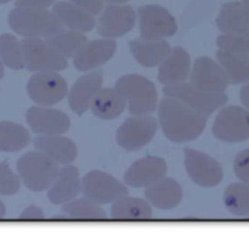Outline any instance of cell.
Masks as SVG:
<instances>
[{
    "label": "cell",
    "mask_w": 249,
    "mask_h": 246,
    "mask_svg": "<svg viewBox=\"0 0 249 246\" xmlns=\"http://www.w3.org/2000/svg\"><path fill=\"white\" fill-rule=\"evenodd\" d=\"M158 125L165 137L174 143L197 140L204 132L207 116L198 114L178 99L164 97L158 102Z\"/></svg>",
    "instance_id": "obj_1"
},
{
    "label": "cell",
    "mask_w": 249,
    "mask_h": 246,
    "mask_svg": "<svg viewBox=\"0 0 249 246\" xmlns=\"http://www.w3.org/2000/svg\"><path fill=\"white\" fill-rule=\"evenodd\" d=\"M7 22L10 28L23 38L48 39L65 29L51 10L38 7L15 6Z\"/></svg>",
    "instance_id": "obj_2"
},
{
    "label": "cell",
    "mask_w": 249,
    "mask_h": 246,
    "mask_svg": "<svg viewBox=\"0 0 249 246\" xmlns=\"http://www.w3.org/2000/svg\"><path fill=\"white\" fill-rule=\"evenodd\" d=\"M114 89L125 99L133 116L151 115L158 107V92L155 84L140 74H125L119 78Z\"/></svg>",
    "instance_id": "obj_3"
},
{
    "label": "cell",
    "mask_w": 249,
    "mask_h": 246,
    "mask_svg": "<svg viewBox=\"0 0 249 246\" xmlns=\"http://www.w3.org/2000/svg\"><path fill=\"white\" fill-rule=\"evenodd\" d=\"M16 170L22 183L36 193L50 188L60 172L57 164L39 150L24 153L17 160Z\"/></svg>",
    "instance_id": "obj_4"
},
{
    "label": "cell",
    "mask_w": 249,
    "mask_h": 246,
    "mask_svg": "<svg viewBox=\"0 0 249 246\" xmlns=\"http://www.w3.org/2000/svg\"><path fill=\"white\" fill-rule=\"evenodd\" d=\"M21 46L24 68L29 72H61L68 67L67 58L63 57L45 39L23 38Z\"/></svg>",
    "instance_id": "obj_5"
},
{
    "label": "cell",
    "mask_w": 249,
    "mask_h": 246,
    "mask_svg": "<svg viewBox=\"0 0 249 246\" xmlns=\"http://www.w3.org/2000/svg\"><path fill=\"white\" fill-rule=\"evenodd\" d=\"M136 17L143 40H164L178 32L175 17L160 5H142L136 11Z\"/></svg>",
    "instance_id": "obj_6"
},
{
    "label": "cell",
    "mask_w": 249,
    "mask_h": 246,
    "mask_svg": "<svg viewBox=\"0 0 249 246\" xmlns=\"http://www.w3.org/2000/svg\"><path fill=\"white\" fill-rule=\"evenodd\" d=\"M82 192L84 198L97 205L112 204L129 194L125 184L101 170H91L84 175L82 179Z\"/></svg>",
    "instance_id": "obj_7"
},
{
    "label": "cell",
    "mask_w": 249,
    "mask_h": 246,
    "mask_svg": "<svg viewBox=\"0 0 249 246\" xmlns=\"http://www.w3.org/2000/svg\"><path fill=\"white\" fill-rule=\"evenodd\" d=\"M212 131L223 142L238 143L249 140V111L240 106H224L215 116Z\"/></svg>",
    "instance_id": "obj_8"
},
{
    "label": "cell",
    "mask_w": 249,
    "mask_h": 246,
    "mask_svg": "<svg viewBox=\"0 0 249 246\" xmlns=\"http://www.w3.org/2000/svg\"><path fill=\"white\" fill-rule=\"evenodd\" d=\"M27 95L40 107H53L68 96L67 82L57 72L36 73L27 82Z\"/></svg>",
    "instance_id": "obj_9"
},
{
    "label": "cell",
    "mask_w": 249,
    "mask_h": 246,
    "mask_svg": "<svg viewBox=\"0 0 249 246\" xmlns=\"http://www.w3.org/2000/svg\"><path fill=\"white\" fill-rule=\"evenodd\" d=\"M165 97L178 99L182 102L197 112L198 114L207 116L216 112L218 109H221L229 101V97L225 92L223 94H208V92L199 91L195 89L190 82H181L179 85L174 86H165L163 89Z\"/></svg>",
    "instance_id": "obj_10"
},
{
    "label": "cell",
    "mask_w": 249,
    "mask_h": 246,
    "mask_svg": "<svg viewBox=\"0 0 249 246\" xmlns=\"http://www.w3.org/2000/svg\"><path fill=\"white\" fill-rule=\"evenodd\" d=\"M158 129V120L153 116H130L118 128L116 141L126 152H136L153 140Z\"/></svg>",
    "instance_id": "obj_11"
},
{
    "label": "cell",
    "mask_w": 249,
    "mask_h": 246,
    "mask_svg": "<svg viewBox=\"0 0 249 246\" xmlns=\"http://www.w3.org/2000/svg\"><path fill=\"white\" fill-rule=\"evenodd\" d=\"M184 164L190 180L197 186L212 188L223 181V167L218 160L207 153L192 148H185Z\"/></svg>",
    "instance_id": "obj_12"
},
{
    "label": "cell",
    "mask_w": 249,
    "mask_h": 246,
    "mask_svg": "<svg viewBox=\"0 0 249 246\" xmlns=\"http://www.w3.org/2000/svg\"><path fill=\"white\" fill-rule=\"evenodd\" d=\"M189 78L195 89L208 94H223L230 85L221 66L207 56L195 61Z\"/></svg>",
    "instance_id": "obj_13"
},
{
    "label": "cell",
    "mask_w": 249,
    "mask_h": 246,
    "mask_svg": "<svg viewBox=\"0 0 249 246\" xmlns=\"http://www.w3.org/2000/svg\"><path fill=\"white\" fill-rule=\"evenodd\" d=\"M136 11L129 5H108L100 14L97 32L102 38L116 39L128 34L135 27Z\"/></svg>",
    "instance_id": "obj_14"
},
{
    "label": "cell",
    "mask_w": 249,
    "mask_h": 246,
    "mask_svg": "<svg viewBox=\"0 0 249 246\" xmlns=\"http://www.w3.org/2000/svg\"><path fill=\"white\" fill-rule=\"evenodd\" d=\"M26 121L31 131L39 136L63 135L71 126L70 116L53 107H31L26 112Z\"/></svg>",
    "instance_id": "obj_15"
},
{
    "label": "cell",
    "mask_w": 249,
    "mask_h": 246,
    "mask_svg": "<svg viewBox=\"0 0 249 246\" xmlns=\"http://www.w3.org/2000/svg\"><path fill=\"white\" fill-rule=\"evenodd\" d=\"M117 43L113 39H94L87 41L72 57L73 66L79 72H92L106 65L114 56Z\"/></svg>",
    "instance_id": "obj_16"
},
{
    "label": "cell",
    "mask_w": 249,
    "mask_h": 246,
    "mask_svg": "<svg viewBox=\"0 0 249 246\" xmlns=\"http://www.w3.org/2000/svg\"><path fill=\"white\" fill-rule=\"evenodd\" d=\"M167 163L163 158L147 155L136 160L124 174V183L134 188H147L167 175Z\"/></svg>",
    "instance_id": "obj_17"
},
{
    "label": "cell",
    "mask_w": 249,
    "mask_h": 246,
    "mask_svg": "<svg viewBox=\"0 0 249 246\" xmlns=\"http://www.w3.org/2000/svg\"><path fill=\"white\" fill-rule=\"evenodd\" d=\"M102 84L104 73L101 70H92L78 78L68 91V104L72 112L78 115L87 113L94 97L102 89Z\"/></svg>",
    "instance_id": "obj_18"
},
{
    "label": "cell",
    "mask_w": 249,
    "mask_h": 246,
    "mask_svg": "<svg viewBox=\"0 0 249 246\" xmlns=\"http://www.w3.org/2000/svg\"><path fill=\"white\" fill-rule=\"evenodd\" d=\"M191 73V57L181 46L172 49L169 55L158 66V80L165 86H174L186 82Z\"/></svg>",
    "instance_id": "obj_19"
},
{
    "label": "cell",
    "mask_w": 249,
    "mask_h": 246,
    "mask_svg": "<svg viewBox=\"0 0 249 246\" xmlns=\"http://www.w3.org/2000/svg\"><path fill=\"white\" fill-rule=\"evenodd\" d=\"M82 192V180L79 170L73 165H66L60 169L57 179L49 188V201L53 205H65L74 200Z\"/></svg>",
    "instance_id": "obj_20"
},
{
    "label": "cell",
    "mask_w": 249,
    "mask_h": 246,
    "mask_svg": "<svg viewBox=\"0 0 249 246\" xmlns=\"http://www.w3.org/2000/svg\"><path fill=\"white\" fill-rule=\"evenodd\" d=\"M33 146L57 165H70L78 155L75 143L63 135L38 136L33 140Z\"/></svg>",
    "instance_id": "obj_21"
},
{
    "label": "cell",
    "mask_w": 249,
    "mask_h": 246,
    "mask_svg": "<svg viewBox=\"0 0 249 246\" xmlns=\"http://www.w3.org/2000/svg\"><path fill=\"white\" fill-rule=\"evenodd\" d=\"M182 197L184 192L181 184L172 177H164L152 186L147 187L145 191L146 201L151 206L160 210L175 209L181 203Z\"/></svg>",
    "instance_id": "obj_22"
},
{
    "label": "cell",
    "mask_w": 249,
    "mask_h": 246,
    "mask_svg": "<svg viewBox=\"0 0 249 246\" xmlns=\"http://www.w3.org/2000/svg\"><path fill=\"white\" fill-rule=\"evenodd\" d=\"M51 11L57 17L63 28H67L68 31L85 34L92 31L96 26L95 16L70 1H56Z\"/></svg>",
    "instance_id": "obj_23"
},
{
    "label": "cell",
    "mask_w": 249,
    "mask_h": 246,
    "mask_svg": "<svg viewBox=\"0 0 249 246\" xmlns=\"http://www.w3.org/2000/svg\"><path fill=\"white\" fill-rule=\"evenodd\" d=\"M129 48L136 62L146 68L158 67L172 51L168 41L143 40L141 38L131 40Z\"/></svg>",
    "instance_id": "obj_24"
},
{
    "label": "cell",
    "mask_w": 249,
    "mask_h": 246,
    "mask_svg": "<svg viewBox=\"0 0 249 246\" xmlns=\"http://www.w3.org/2000/svg\"><path fill=\"white\" fill-rule=\"evenodd\" d=\"M125 108V99L114 87H102L90 104V112L101 120L118 118Z\"/></svg>",
    "instance_id": "obj_25"
},
{
    "label": "cell",
    "mask_w": 249,
    "mask_h": 246,
    "mask_svg": "<svg viewBox=\"0 0 249 246\" xmlns=\"http://www.w3.org/2000/svg\"><path fill=\"white\" fill-rule=\"evenodd\" d=\"M216 26L223 34L247 33L249 32V15L243 9L241 1H229L219 11Z\"/></svg>",
    "instance_id": "obj_26"
},
{
    "label": "cell",
    "mask_w": 249,
    "mask_h": 246,
    "mask_svg": "<svg viewBox=\"0 0 249 246\" xmlns=\"http://www.w3.org/2000/svg\"><path fill=\"white\" fill-rule=\"evenodd\" d=\"M152 216V206L140 198L126 196L111 206V218L114 221H148Z\"/></svg>",
    "instance_id": "obj_27"
},
{
    "label": "cell",
    "mask_w": 249,
    "mask_h": 246,
    "mask_svg": "<svg viewBox=\"0 0 249 246\" xmlns=\"http://www.w3.org/2000/svg\"><path fill=\"white\" fill-rule=\"evenodd\" d=\"M31 143L28 130L21 124L0 120V152L16 153Z\"/></svg>",
    "instance_id": "obj_28"
},
{
    "label": "cell",
    "mask_w": 249,
    "mask_h": 246,
    "mask_svg": "<svg viewBox=\"0 0 249 246\" xmlns=\"http://www.w3.org/2000/svg\"><path fill=\"white\" fill-rule=\"evenodd\" d=\"M216 60L225 72L229 84L240 85L249 82V56L233 55L218 50Z\"/></svg>",
    "instance_id": "obj_29"
},
{
    "label": "cell",
    "mask_w": 249,
    "mask_h": 246,
    "mask_svg": "<svg viewBox=\"0 0 249 246\" xmlns=\"http://www.w3.org/2000/svg\"><path fill=\"white\" fill-rule=\"evenodd\" d=\"M62 211L73 220L79 221H104L107 216L101 205L87 198L77 199L62 205Z\"/></svg>",
    "instance_id": "obj_30"
},
{
    "label": "cell",
    "mask_w": 249,
    "mask_h": 246,
    "mask_svg": "<svg viewBox=\"0 0 249 246\" xmlns=\"http://www.w3.org/2000/svg\"><path fill=\"white\" fill-rule=\"evenodd\" d=\"M224 204L229 213L235 216L249 215V184L236 182L231 183L224 192Z\"/></svg>",
    "instance_id": "obj_31"
},
{
    "label": "cell",
    "mask_w": 249,
    "mask_h": 246,
    "mask_svg": "<svg viewBox=\"0 0 249 246\" xmlns=\"http://www.w3.org/2000/svg\"><path fill=\"white\" fill-rule=\"evenodd\" d=\"M53 48H55L63 57L72 58L78 50L88 41L85 34L73 31H61L45 39Z\"/></svg>",
    "instance_id": "obj_32"
},
{
    "label": "cell",
    "mask_w": 249,
    "mask_h": 246,
    "mask_svg": "<svg viewBox=\"0 0 249 246\" xmlns=\"http://www.w3.org/2000/svg\"><path fill=\"white\" fill-rule=\"evenodd\" d=\"M0 60L7 68L21 70L24 68V58L21 41L10 33L0 35Z\"/></svg>",
    "instance_id": "obj_33"
},
{
    "label": "cell",
    "mask_w": 249,
    "mask_h": 246,
    "mask_svg": "<svg viewBox=\"0 0 249 246\" xmlns=\"http://www.w3.org/2000/svg\"><path fill=\"white\" fill-rule=\"evenodd\" d=\"M219 50L233 55L249 56V32L241 34H221L216 39Z\"/></svg>",
    "instance_id": "obj_34"
},
{
    "label": "cell",
    "mask_w": 249,
    "mask_h": 246,
    "mask_svg": "<svg viewBox=\"0 0 249 246\" xmlns=\"http://www.w3.org/2000/svg\"><path fill=\"white\" fill-rule=\"evenodd\" d=\"M21 188V180L18 175L12 171L11 167L0 162V196H14Z\"/></svg>",
    "instance_id": "obj_35"
},
{
    "label": "cell",
    "mask_w": 249,
    "mask_h": 246,
    "mask_svg": "<svg viewBox=\"0 0 249 246\" xmlns=\"http://www.w3.org/2000/svg\"><path fill=\"white\" fill-rule=\"evenodd\" d=\"M233 171L240 182L249 184V148L241 150L236 155L233 162Z\"/></svg>",
    "instance_id": "obj_36"
},
{
    "label": "cell",
    "mask_w": 249,
    "mask_h": 246,
    "mask_svg": "<svg viewBox=\"0 0 249 246\" xmlns=\"http://www.w3.org/2000/svg\"><path fill=\"white\" fill-rule=\"evenodd\" d=\"M70 2L89 12L92 16L100 15L105 9V2L102 0H70Z\"/></svg>",
    "instance_id": "obj_37"
},
{
    "label": "cell",
    "mask_w": 249,
    "mask_h": 246,
    "mask_svg": "<svg viewBox=\"0 0 249 246\" xmlns=\"http://www.w3.org/2000/svg\"><path fill=\"white\" fill-rule=\"evenodd\" d=\"M19 220L21 221H44L45 220V215H44L43 210L39 208L38 205H29L24 209L19 215Z\"/></svg>",
    "instance_id": "obj_38"
},
{
    "label": "cell",
    "mask_w": 249,
    "mask_h": 246,
    "mask_svg": "<svg viewBox=\"0 0 249 246\" xmlns=\"http://www.w3.org/2000/svg\"><path fill=\"white\" fill-rule=\"evenodd\" d=\"M57 0H15L17 7H38V9H49Z\"/></svg>",
    "instance_id": "obj_39"
},
{
    "label": "cell",
    "mask_w": 249,
    "mask_h": 246,
    "mask_svg": "<svg viewBox=\"0 0 249 246\" xmlns=\"http://www.w3.org/2000/svg\"><path fill=\"white\" fill-rule=\"evenodd\" d=\"M240 98L246 109L249 111V82L245 84L240 91Z\"/></svg>",
    "instance_id": "obj_40"
},
{
    "label": "cell",
    "mask_w": 249,
    "mask_h": 246,
    "mask_svg": "<svg viewBox=\"0 0 249 246\" xmlns=\"http://www.w3.org/2000/svg\"><path fill=\"white\" fill-rule=\"evenodd\" d=\"M104 2H108L109 5H124L130 0H102Z\"/></svg>",
    "instance_id": "obj_41"
},
{
    "label": "cell",
    "mask_w": 249,
    "mask_h": 246,
    "mask_svg": "<svg viewBox=\"0 0 249 246\" xmlns=\"http://www.w3.org/2000/svg\"><path fill=\"white\" fill-rule=\"evenodd\" d=\"M5 215H6V208H5L4 203L0 200V220H2L5 217Z\"/></svg>",
    "instance_id": "obj_42"
},
{
    "label": "cell",
    "mask_w": 249,
    "mask_h": 246,
    "mask_svg": "<svg viewBox=\"0 0 249 246\" xmlns=\"http://www.w3.org/2000/svg\"><path fill=\"white\" fill-rule=\"evenodd\" d=\"M241 4H242L243 9L246 10V12L249 15V0H241Z\"/></svg>",
    "instance_id": "obj_43"
},
{
    "label": "cell",
    "mask_w": 249,
    "mask_h": 246,
    "mask_svg": "<svg viewBox=\"0 0 249 246\" xmlns=\"http://www.w3.org/2000/svg\"><path fill=\"white\" fill-rule=\"evenodd\" d=\"M4 74H5V66L4 63L1 62V60H0V79L4 78Z\"/></svg>",
    "instance_id": "obj_44"
},
{
    "label": "cell",
    "mask_w": 249,
    "mask_h": 246,
    "mask_svg": "<svg viewBox=\"0 0 249 246\" xmlns=\"http://www.w3.org/2000/svg\"><path fill=\"white\" fill-rule=\"evenodd\" d=\"M12 1V0H0V4H6V2Z\"/></svg>",
    "instance_id": "obj_45"
}]
</instances>
